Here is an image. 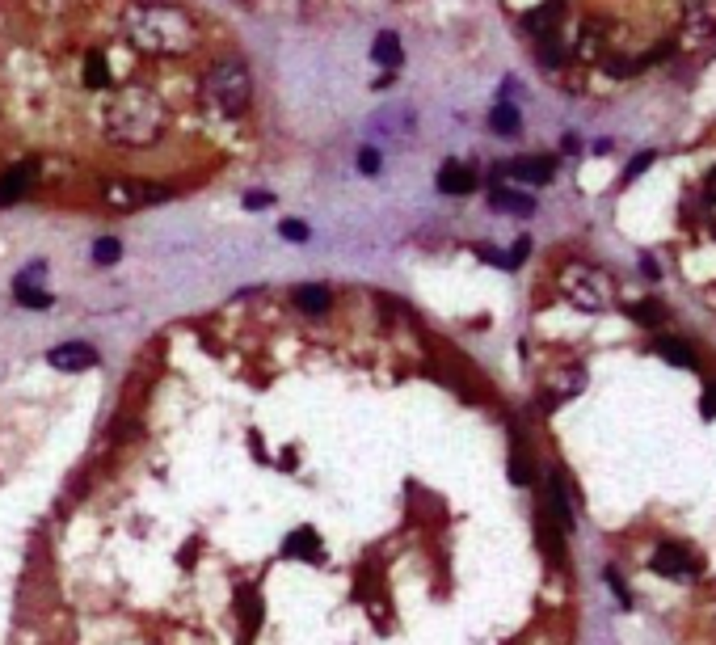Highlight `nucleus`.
Here are the masks:
<instances>
[{
    "label": "nucleus",
    "instance_id": "obj_3",
    "mask_svg": "<svg viewBox=\"0 0 716 645\" xmlns=\"http://www.w3.org/2000/svg\"><path fill=\"white\" fill-rule=\"evenodd\" d=\"M203 98L215 110V119H241L253 101V72L241 55H219L203 72Z\"/></svg>",
    "mask_w": 716,
    "mask_h": 645
},
{
    "label": "nucleus",
    "instance_id": "obj_18",
    "mask_svg": "<svg viewBox=\"0 0 716 645\" xmlns=\"http://www.w3.org/2000/svg\"><path fill=\"white\" fill-rule=\"evenodd\" d=\"M539 63H544V68H560V63L569 60V43H565V38H560V30L557 34H544L539 38Z\"/></svg>",
    "mask_w": 716,
    "mask_h": 645
},
{
    "label": "nucleus",
    "instance_id": "obj_10",
    "mask_svg": "<svg viewBox=\"0 0 716 645\" xmlns=\"http://www.w3.org/2000/svg\"><path fill=\"white\" fill-rule=\"evenodd\" d=\"M438 190L443 195H473L476 190V169L473 165H463V160H451V165H443L438 169Z\"/></svg>",
    "mask_w": 716,
    "mask_h": 645
},
{
    "label": "nucleus",
    "instance_id": "obj_19",
    "mask_svg": "<svg viewBox=\"0 0 716 645\" xmlns=\"http://www.w3.org/2000/svg\"><path fill=\"white\" fill-rule=\"evenodd\" d=\"M489 127L498 135H514L519 131V110H514L511 101H498V106L489 110Z\"/></svg>",
    "mask_w": 716,
    "mask_h": 645
},
{
    "label": "nucleus",
    "instance_id": "obj_9",
    "mask_svg": "<svg viewBox=\"0 0 716 645\" xmlns=\"http://www.w3.org/2000/svg\"><path fill=\"white\" fill-rule=\"evenodd\" d=\"M716 34V0H692L687 17H683V38L687 43H704Z\"/></svg>",
    "mask_w": 716,
    "mask_h": 645
},
{
    "label": "nucleus",
    "instance_id": "obj_16",
    "mask_svg": "<svg viewBox=\"0 0 716 645\" xmlns=\"http://www.w3.org/2000/svg\"><path fill=\"white\" fill-rule=\"evenodd\" d=\"M13 295H17L22 308H51V295L43 292V287H34L30 274H17V279H13Z\"/></svg>",
    "mask_w": 716,
    "mask_h": 645
},
{
    "label": "nucleus",
    "instance_id": "obj_25",
    "mask_svg": "<svg viewBox=\"0 0 716 645\" xmlns=\"http://www.w3.org/2000/svg\"><path fill=\"white\" fill-rule=\"evenodd\" d=\"M358 169H363V173H379V152H376V148H363V152H358Z\"/></svg>",
    "mask_w": 716,
    "mask_h": 645
},
{
    "label": "nucleus",
    "instance_id": "obj_13",
    "mask_svg": "<svg viewBox=\"0 0 716 645\" xmlns=\"http://www.w3.org/2000/svg\"><path fill=\"white\" fill-rule=\"evenodd\" d=\"M51 363L60 367V371H72V367H93L98 363V351L85 346V342H68V346H55L51 351Z\"/></svg>",
    "mask_w": 716,
    "mask_h": 645
},
{
    "label": "nucleus",
    "instance_id": "obj_30",
    "mask_svg": "<svg viewBox=\"0 0 716 645\" xmlns=\"http://www.w3.org/2000/svg\"><path fill=\"white\" fill-rule=\"evenodd\" d=\"M704 203H716V169L708 173V182H704Z\"/></svg>",
    "mask_w": 716,
    "mask_h": 645
},
{
    "label": "nucleus",
    "instance_id": "obj_11",
    "mask_svg": "<svg viewBox=\"0 0 716 645\" xmlns=\"http://www.w3.org/2000/svg\"><path fill=\"white\" fill-rule=\"evenodd\" d=\"M560 17H565V0H544L539 9H531L527 17H522V30H527V34H535V38L557 34Z\"/></svg>",
    "mask_w": 716,
    "mask_h": 645
},
{
    "label": "nucleus",
    "instance_id": "obj_14",
    "mask_svg": "<svg viewBox=\"0 0 716 645\" xmlns=\"http://www.w3.org/2000/svg\"><path fill=\"white\" fill-rule=\"evenodd\" d=\"M489 203H493L498 211H511V216H531V211H535V198L531 195L511 190V186H501V182H493V190H489Z\"/></svg>",
    "mask_w": 716,
    "mask_h": 645
},
{
    "label": "nucleus",
    "instance_id": "obj_7",
    "mask_svg": "<svg viewBox=\"0 0 716 645\" xmlns=\"http://www.w3.org/2000/svg\"><path fill=\"white\" fill-rule=\"evenodd\" d=\"M649 565H654V573H662V578H695V573H700V557H695L687 544H674V540L657 548Z\"/></svg>",
    "mask_w": 716,
    "mask_h": 645
},
{
    "label": "nucleus",
    "instance_id": "obj_6",
    "mask_svg": "<svg viewBox=\"0 0 716 645\" xmlns=\"http://www.w3.org/2000/svg\"><path fill=\"white\" fill-rule=\"evenodd\" d=\"M38 190V160H13L9 169L0 173V207L22 203L25 195Z\"/></svg>",
    "mask_w": 716,
    "mask_h": 645
},
{
    "label": "nucleus",
    "instance_id": "obj_29",
    "mask_svg": "<svg viewBox=\"0 0 716 645\" xmlns=\"http://www.w3.org/2000/svg\"><path fill=\"white\" fill-rule=\"evenodd\" d=\"M632 317H636V321H649V325H654V321H662V313H657L654 304H641V308H632Z\"/></svg>",
    "mask_w": 716,
    "mask_h": 645
},
{
    "label": "nucleus",
    "instance_id": "obj_8",
    "mask_svg": "<svg viewBox=\"0 0 716 645\" xmlns=\"http://www.w3.org/2000/svg\"><path fill=\"white\" fill-rule=\"evenodd\" d=\"M552 173H557V160L552 157H519V160H511V165H501L498 182L511 178V182H519V186H548Z\"/></svg>",
    "mask_w": 716,
    "mask_h": 645
},
{
    "label": "nucleus",
    "instance_id": "obj_22",
    "mask_svg": "<svg viewBox=\"0 0 716 645\" xmlns=\"http://www.w3.org/2000/svg\"><path fill=\"white\" fill-rule=\"evenodd\" d=\"M119 241H114V236H101V241H93V257H98L101 266H110V262H119Z\"/></svg>",
    "mask_w": 716,
    "mask_h": 645
},
{
    "label": "nucleus",
    "instance_id": "obj_26",
    "mask_svg": "<svg viewBox=\"0 0 716 645\" xmlns=\"http://www.w3.org/2000/svg\"><path fill=\"white\" fill-rule=\"evenodd\" d=\"M649 165H654V152H641V157H636V160L628 165V173H624V182H632V178H636V173H644Z\"/></svg>",
    "mask_w": 716,
    "mask_h": 645
},
{
    "label": "nucleus",
    "instance_id": "obj_5",
    "mask_svg": "<svg viewBox=\"0 0 716 645\" xmlns=\"http://www.w3.org/2000/svg\"><path fill=\"white\" fill-rule=\"evenodd\" d=\"M165 198H173V186L139 182V178H106L101 182V203L110 211H135L148 203H165Z\"/></svg>",
    "mask_w": 716,
    "mask_h": 645
},
{
    "label": "nucleus",
    "instance_id": "obj_21",
    "mask_svg": "<svg viewBox=\"0 0 716 645\" xmlns=\"http://www.w3.org/2000/svg\"><path fill=\"white\" fill-rule=\"evenodd\" d=\"M511 481L514 486H531V460H527L522 448H514V456H511Z\"/></svg>",
    "mask_w": 716,
    "mask_h": 645
},
{
    "label": "nucleus",
    "instance_id": "obj_1",
    "mask_svg": "<svg viewBox=\"0 0 716 645\" xmlns=\"http://www.w3.org/2000/svg\"><path fill=\"white\" fill-rule=\"evenodd\" d=\"M119 30L135 51L160 55V60H190L206 43V30L195 13L182 5H160V0H127Z\"/></svg>",
    "mask_w": 716,
    "mask_h": 645
},
{
    "label": "nucleus",
    "instance_id": "obj_24",
    "mask_svg": "<svg viewBox=\"0 0 716 645\" xmlns=\"http://www.w3.org/2000/svg\"><path fill=\"white\" fill-rule=\"evenodd\" d=\"M607 586L616 591V599H619V608H632V591L624 586V578H619L616 570H607Z\"/></svg>",
    "mask_w": 716,
    "mask_h": 645
},
{
    "label": "nucleus",
    "instance_id": "obj_27",
    "mask_svg": "<svg viewBox=\"0 0 716 645\" xmlns=\"http://www.w3.org/2000/svg\"><path fill=\"white\" fill-rule=\"evenodd\" d=\"M270 203H274V195H266V190H253V195L244 198V207L249 211H262V207H270Z\"/></svg>",
    "mask_w": 716,
    "mask_h": 645
},
{
    "label": "nucleus",
    "instance_id": "obj_15",
    "mask_svg": "<svg viewBox=\"0 0 716 645\" xmlns=\"http://www.w3.org/2000/svg\"><path fill=\"white\" fill-rule=\"evenodd\" d=\"M603 51H607V30L590 22V25H582V34H578L569 55H578V60H598Z\"/></svg>",
    "mask_w": 716,
    "mask_h": 645
},
{
    "label": "nucleus",
    "instance_id": "obj_28",
    "mask_svg": "<svg viewBox=\"0 0 716 645\" xmlns=\"http://www.w3.org/2000/svg\"><path fill=\"white\" fill-rule=\"evenodd\" d=\"M704 418H716V380H708L704 389Z\"/></svg>",
    "mask_w": 716,
    "mask_h": 645
},
{
    "label": "nucleus",
    "instance_id": "obj_4",
    "mask_svg": "<svg viewBox=\"0 0 716 645\" xmlns=\"http://www.w3.org/2000/svg\"><path fill=\"white\" fill-rule=\"evenodd\" d=\"M560 287H565L573 304L586 308V313H603V308L611 304L607 274H603V270H595V266H582V262L565 266V274H560Z\"/></svg>",
    "mask_w": 716,
    "mask_h": 645
},
{
    "label": "nucleus",
    "instance_id": "obj_17",
    "mask_svg": "<svg viewBox=\"0 0 716 645\" xmlns=\"http://www.w3.org/2000/svg\"><path fill=\"white\" fill-rule=\"evenodd\" d=\"M371 60L384 63V68H401V60H405L401 38H396V34H379L376 43H371Z\"/></svg>",
    "mask_w": 716,
    "mask_h": 645
},
{
    "label": "nucleus",
    "instance_id": "obj_23",
    "mask_svg": "<svg viewBox=\"0 0 716 645\" xmlns=\"http://www.w3.org/2000/svg\"><path fill=\"white\" fill-rule=\"evenodd\" d=\"M279 232H282V241H291V245H304L308 241V224H304V219H282Z\"/></svg>",
    "mask_w": 716,
    "mask_h": 645
},
{
    "label": "nucleus",
    "instance_id": "obj_12",
    "mask_svg": "<svg viewBox=\"0 0 716 645\" xmlns=\"http://www.w3.org/2000/svg\"><path fill=\"white\" fill-rule=\"evenodd\" d=\"M295 304H300V313H308V317H325L329 308H333V292H329L325 283H308V287H295Z\"/></svg>",
    "mask_w": 716,
    "mask_h": 645
},
{
    "label": "nucleus",
    "instance_id": "obj_2",
    "mask_svg": "<svg viewBox=\"0 0 716 645\" xmlns=\"http://www.w3.org/2000/svg\"><path fill=\"white\" fill-rule=\"evenodd\" d=\"M169 131V106L160 101L157 89H131L122 85L114 98L101 101V135L114 148L139 152L165 140Z\"/></svg>",
    "mask_w": 716,
    "mask_h": 645
},
{
    "label": "nucleus",
    "instance_id": "obj_20",
    "mask_svg": "<svg viewBox=\"0 0 716 645\" xmlns=\"http://www.w3.org/2000/svg\"><path fill=\"white\" fill-rule=\"evenodd\" d=\"M657 354H662V359H670L674 367H695L692 346H687V342H679V338H662V342H657Z\"/></svg>",
    "mask_w": 716,
    "mask_h": 645
}]
</instances>
